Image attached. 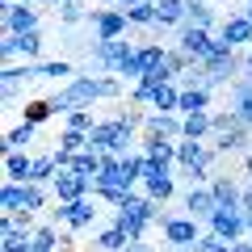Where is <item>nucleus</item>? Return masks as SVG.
I'll list each match as a JSON object with an SVG mask.
<instances>
[{"label": "nucleus", "mask_w": 252, "mask_h": 252, "mask_svg": "<svg viewBox=\"0 0 252 252\" xmlns=\"http://www.w3.org/2000/svg\"><path fill=\"white\" fill-rule=\"evenodd\" d=\"M156 219H160V206H156L147 193H130V198L114 210V223L130 235V244H143V231L156 223Z\"/></svg>", "instance_id": "obj_1"}, {"label": "nucleus", "mask_w": 252, "mask_h": 252, "mask_svg": "<svg viewBox=\"0 0 252 252\" xmlns=\"http://www.w3.org/2000/svg\"><path fill=\"white\" fill-rule=\"evenodd\" d=\"M93 101H101V76H76L51 97V105H55V114L67 118L72 109H93Z\"/></svg>", "instance_id": "obj_2"}, {"label": "nucleus", "mask_w": 252, "mask_h": 252, "mask_svg": "<svg viewBox=\"0 0 252 252\" xmlns=\"http://www.w3.org/2000/svg\"><path fill=\"white\" fill-rule=\"evenodd\" d=\"M130 143H135V130H126L118 118H105L89 130V152L97 156H130Z\"/></svg>", "instance_id": "obj_3"}, {"label": "nucleus", "mask_w": 252, "mask_h": 252, "mask_svg": "<svg viewBox=\"0 0 252 252\" xmlns=\"http://www.w3.org/2000/svg\"><path fill=\"white\" fill-rule=\"evenodd\" d=\"M135 51H139V46L122 42V38H114V42H93V51H89V63H93V67H101L105 76H118V72L126 67V63L135 59Z\"/></svg>", "instance_id": "obj_4"}, {"label": "nucleus", "mask_w": 252, "mask_h": 252, "mask_svg": "<svg viewBox=\"0 0 252 252\" xmlns=\"http://www.w3.org/2000/svg\"><path fill=\"white\" fill-rule=\"evenodd\" d=\"M93 219H97V202H93V198L55 202V210H51V223H55V227H67V231H89Z\"/></svg>", "instance_id": "obj_5"}, {"label": "nucleus", "mask_w": 252, "mask_h": 252, "mask_svg": "<svg viewBox=\"0 0 252 252\" xmlns=\"http://www.w3.org/2000/svg\"><path fill=\"white\" fill-rule=\"evenodd\" d=\"M206 231H215L219 240H227V244H240V240H248V215H244L240 206H219L215 215H210Z\"/></svg>", "instance_id": "obj_6"}, {"label": "nucleus", "mask_w": 252, "mask_h": 252, "mask_svg": "<svg viewBox=\"0 0 252 252\" xmlns=\"http://www.w3.org/2000/svg\"><path fill=\"white\" fill-rule=\"evenodd\" d=\"M160 231H164V244L168 248H185V252H193V244L202 240V223L189 219V215H172Z\"/></svg>", "instance_id": "obj_7"}, {"label": "nucleus", "mask_w": 252, "mask_h": 252, "mask_svg": "<svg viewBox=\"0 0 252 252\" xmlns=\"http://www.w3.org/2000/svg\"><path fill=\"white\" fill-rule=\"evenodd\" d=\"M177 46L193 59V67H202V63L215 55V46H219V38H210V30H193V26H181V34H177Z\"/></svg>", "instance_id": "obj_8"}, {"label": "nucleus", "mask_w": 252, "mask_h": 252, "mask_svg": "<svg viewBox=\"0 0 252 252\" xmlns=\"http://www.w3.org/2000/svg\"><path fill=\"white\" fill-rule=\"evenodd\" d=\"M147 156V152H143ZM143 193L156 202V206H164V202L177 193V177H172V168H156L152 160H147V177H143Z\"/></svg>", "instance_id": "obj_9"}, {"label": "nucleus", "mask_w": 252, "mask_h": 252, "mask_svg": "<svg viewBox=\"0 0 252 252\" xmlns=\"http://www.w3.org/2000/svg\"><path fill=\"white\" fill-rule=\"evenodd\" d=\"M89 26L97 30V42H114V38H122L126 34V13L122 9H93L89 13Z\"/></svg>", "instance_id": "obj_10"}, {"label": "nucleus", "mask_w": 252, "mask_h": 252, "mask_svg": "<svg viewBox=\"0 0 252 252\" xmlns=\"http://www.w3.org/2000/svg\"><path fill=\"white\" fill-rule=\"evenodd\" d=\"M38 9L34 4H17V0H4V34H38Z\"/></svg>", "instance_id": "obj_11"}, {"label": "nucleus", "mask_w": 252, "mask_h": 252, "mask_svg": "<svg viewBox=\"0 0 252 252\" xmlns=\"http://www.w3.org/2000/svg\"><path fill=\"white\" fill-rule=\"evenodd\" d=\"M219 42H227L231 51H248L252 46V17L248 13H227V21L219 26Z\"/></svg>", "instance_id": "obj_12"}, {"label": "nucleus", "mask_w": 252, "mask_h": 252, "mask_svg": "<svg viewBox=\"0 0 252 252\" xmlns=\"http://www.w3.org/2000/svg\"><path fill=\"white\" fill-rule=\"evenodd\" d=\"M215 210H219V198L210 193V185H189V189H185V215H189V219L210 223Z\"/></svg>", "instance_id": "obj_13"}, {"label": "nucleus", "mask_w": 252, "mask_h": 252, "mask_svg": "<svg viewBox=\"0 0 252 252\" xmlns=\"http://www.w3.org/2000/svg\"><path fill=\"white\" fill-rule=\"evenodd\" d=\"M0 51H4V59H26V63H34L38 55H42V34H4Z\"/></svg>", "instance_id": "obj_14"}, {"label": "nucleus", "mask_w": 252, "mask_h": 252, "mask_svg": "<svg viewBox=\"0 0 252 252\" xmlns=\"http://www.w3.org/2000/svg\"><path fill=\"white\" fill-rule=\"evenodd\" d=\"M89 185H93L89 177H76V172L59 168V177L51 181V193H55V202H80V198H89Z\"/></svg>", "instance_id": "obj_15"}, {"label": "nucleus", "mask_w": 252, "mask_h": 252, "mask_svg": "<svg viewBox=\"0 0 252 252\" xmlns=\"http://www.w3.org/2000/svg\"><path fill=\"white\" fill-rule=\"evenodd\" d=\"M38 80V63H9L4 67V76H0V84H4V101H17V93L26 89V84Z\"/></svg>", "instance_id": "obj_16"}, {"label": "nucleus", "mask_w": 252, "mask_h": 252, "mask_svg": "<svg viewBox=\"0 0 252 252\" xmlns=\"http://www.w3.org/2000/svg\"><path fill=\"white\" fill-rule=\"evenodd\" d=\"M177 143H172V139H147L143 135V147H139V152H147V160H152L156 168H172V164H177Z\"/></svg>", "instance_id": "obj_17"}, {"label": "nucleus", "mask_w": 252, "mask_h": 252, "mask_svg": "<svg viewBox=\"0 0 252 252\" xmlns=\"http://www.w3.org/2000/svg\"><path fill=\"white\" fill-rule=\"evenodd\" d=\"M143 130H147V139H172L177 143L181 139V118L177 114H147Z\"/></svg>", "instance_id": "obj_18"}, {"label": "nucleus", "mask_w": 252, "mask_h": 252, "mask_svg": "<svg viewBox=\"0 0 252 252\" xmlns=\"http://www.w3.org/2000/svg\"><path fill=\"white\" fill-rule=\"evenodd\" d=\"M4 181H17V185L34 181V156H26V152H9V156H4Z\"/></svg>", "instance_id": "obj_19"}, {"label": "nucleus", "mask_w": 252, "mask_h": 252, "mask_svg": "<svg viewBox=\"0 0 252 252\" xmlns=\"http://www.w3.org/2000/svg\"><path fill=\"white\" fill-rule=\"evenodd\" d=\"M210 135H215V122H210V114H185V118H181V139L206 143Z\"/></svg>", "instance_id": "obj_20"}, {"label": "nucleus", "mask_w": 252, "mask_h": 252, "mask_svg": "<svg viewBox=\"0 0 252 252\" xmlns=\"http://www.w3.org/2000/svg\"><path fill=\"white\" fill-rule=\"evenodd\" d=\"M210 193L219 198V206H244V185L235 177H215L210 181Z\"/></svg>", "instance_id": "obj_21"}, {"label": "nucleus", "mask_w": 252, "mask_h": 252, "mask_svg": "<svg viewBox=\"0 0 252 252\" xmlns=\"http://www.w3.org/2000/svg\"><path fill=\"white\" fill-rule=\"evenodd\" d=\"M185 4H189V0H156V30L185 26Z\"/></svg>", "instance_id": "obj_22"}, {"label": "nucleus", "mask_w": 252, "mask_h": 252, "mask_svg": "<svg viewBox=\"0 0 252 252\" xmlns=\"http://www.w3.org/2000/svg\"><path fill=\"white\" fill-rule=\"evenodd\" d=\"M210 97H215L210 89H181V109L177 114L181 118L185 114H210Z\"/></svg>", "instance_id": "obj_23"}, {"label": "nucleus", "mask_w": 252, "mask_h": 252, "mask_svg": "<svg viewBox=\"0 0 252 252\" xmlns=\"http://www.w3.org/2000/svg\"><path fill=\"white\" fill-rule=\"evenodd\" d=\"M93 244H97V252H126V248H130V235H126L118 223H109L105 231H97Z\"/></svg>", "instance_id": "obj_24"}, {"label": "nucleus", "mask_w": 252, "mask_h": 252, "mask_svg": "<svg viewBox=\"0 0 252 252\" xmlns=\"http://www.w3.org/2000/svg\"><path fill=\"white\" fill-rule=\"evenodd\" d=\"M0 210L4 215H26V185L4 181V189H0Z\"/></svg>", "instance_id": "obj_25"}, {"label": "nucleus", "mask_w": 252, "mask_h": 252, "mask_svg": "<svg viewBox=\"0 0 252 252\" xmlns=\"http://www.w3.org/2000/svg\"><path fill=\"white\" fill-rule=\"evenodd\" d=\"M67 172L97 181V172H101V156H97V152H76V156H67Z\"/></svg>", "instance_id": "obj_26"}, {"label": "nucleus", "mask_w": 252, "mask_h": 252, "mask_svg": "<svg viewBox=\"0 0 252 252\" xmlns=\"http://www.w3.org/2000/svg\"><path fill=\"white\" fill-rule=\"evenodd\" d=\"M185 26L210 30V26H215V9H210L206 0H189V4H185Z\"/></svg>", "instance_id": "obj_27"}, {"label": "nucleus", "mask_w": 252, "mask_h": 252, "mask_svg": "<svg viewBox=\"0 0 252 252\" xmlns=\"http://www.w3.org/2000/svg\"><path fill=\"white\" fill-rule=\"evenodd\" d=\"M34 135H38V126H30V122H17L9 130V135H4V156L9 152H26L30 143H34Z\"/></svg>", "instance_id": "obj_28"}, {"label": "nucleus", "mask_w": 252, "mask_h": 252, "mask_svg": "<svg viewBox=\"0 0 252 252\" xmlns=\"http://www.w3.org/2000/svg\"><path fill=\"white\" fill-rule=\"evenodd\" d=\"M46 118H59V114H55V105H51V97L26 101V109H21V122H30V126H42Z\"/></svg>", "instance_id": "obj_29"}, {"label": "nucleus", "mask_w": 252, "mask_h": 252, "mask_svg": "<svg viewBox=\"0 0 252 252\" xmlns=\"http://www.w3.org/2000/svg\"><path fill=\"white\" fill-rule=\"evenodd\" d=\"M59 177V156L46 152V156H34V185H51Z\"/></svg>", "instance_id": "obj_30"}, {"label": "nucleus", "mask_w": 252, "mask_h": 252, "mask_svg": "<svg viewBox=\"0 0 252 252\" xmlns=\"http://www.w3.org/2000/svg\"><path fill=\"white\" fill-rule=\"evenodd\" d=\"M122 177H126V185L143 181V177H147V156H143V152H130V156H122Z\"/></svg>", "instance_id": "obj_31"}, {"label": "nucleus", "mask_w": 252, "mask_h": 252, "mask_svg": "<svg viewBox=\"0 0 252 252\" xmlns=\"http://www.w3.org/2000/svg\"><path fill=\"white\" fill-rule=\"evenodd\" d=\"M76 80V72H72V63L67 59H46V63H38V80Z\"/></svg>", "instance_id": "obj_32"}, {"label": "nucleus", "mask_w": 252, "mask_h": 252, "mask_svg": "<svg viewBox=\"0 0 252 252\" xmlns=\"http://www.w3.org/2000/svg\"><path fill=\"white\" fill-rule=\"evenodd\" d=\"M55 193H46V185H34V181H26V215H38V210H46V202H51Z\"/></svg>", "instance_id": "obj_33"}, {"label": "nucleus", "mask_w": 252, "mask_h": 252, "mask_svg": "<svg viewBox=\"0 0 252 252\" xmlns=\"http://www.w3.org/2000/svg\"><path fill=\"white\" fill-rule=\"evenodd\" d=\"M126 21H130V26L156 30V0H143V4H135V9H126Z\"/></svg>", "instance_id": "obj_34"}, {"label": "nucleus", "mask_w": 252, "mask_h": 252, "mask_svg": "<svg viewBox=\"0 0 252 252\" xmlns=\"http://www.w3.org/2000/svg\"><path fill=\"white\" fill-rule=\"evenodd\" d=\"M93 126H97L93 122V109H72V114L63 118V130H76V135H89Z\"/></svg>", "instance_id": "obj_35"}, {"label": "nucleus", "mask_w": 252, "mask_h": 252, "mask_svg": "<svg viewBox=\"0 0 252 252\" xmlns=\"http://www.w3.org/2000/svg\"><path fill=\"white\" fill-rule=\"evenodd\" d=\"M55 152H63V156L89 152V135H76V130H63V135H59V147H55Z\"/></svg>", "instance_id": "obj_36"}, {"label": "nucleus", "mask_w": 252, "mask_h": 252, "mask_svg": "<svg viewBox=\"0 0 252 252\" xmlns=\"http://www.w3.org/2000/svg\"><path fill=\"white\" fill-rule=\"evenodd\" d=\"M89 13H93V9H84L80 0H72V4H59V21H63V26H76V21H89Z\"/></svg>", "instance_id": "obj_37"}, {"label": "nucleus", "mask_w": 252, "mask_h": 252, "mask_svg": "<svg viewBox=\"0 0 252 252\" xmlns=\"http://www.w3.org/2000/svg\"><path fill=\"white\" fill-rule=\"evenodd\" d=\"M227 93H231V105H235V101H248V97H252V72H244Z\"/></svg>", "instance_id": "obj_38"}, {"label": "nucleus", "mask_w": 252, "mask_h": 252, "mask_svg": "<svg viewBox=\"0 0 252 252\" xmlns=\"http://www.w3.org/2000/svg\"><path fill=\"white\" fill-rule=\"evenodd\" d=\"M122 97V80L118 76H101V101H114Z\"/></svg>", "instance_id": "obj_39"}, {"label": "nucleus", "mask_w": 252, "mask_h": 252, "mask_svg": "<svg viewBox=\"0 0 252 252\" xmlns=\"http://www.w3.org/2000/svg\"><path fill=\"white\" fill-rule=\"evenodd\" d=\"M231 109H235V118H240L244 126H252V97H248V101H235Z\"/></svg>", "instance_id": "obj_40"}, {"label": "nucleus", "mask_w": 252, "mask_h": 252, "mask_svg": "<svg viewBox=\"0 0 252 252\" xmlns=\"http://www.w3.org/2000/svg\"><path fill=\"white\" fill-rule=\"evenodd\" d=\"M126 252H156V248H152V244H130Z\"/></svg>", "instance_id": "obj_41"}, {"label": "nucleus", "mask_w": 252, "mask_h": 252, "mask_svg": "<svg viewBox=\"0 0 252 252\" xmlns=\"http://www.w3.org/2000/svg\"><path fill=\"white\" fill-rule=\"evenodd\" d=\"M135 4H143V0H118V9H122V13H126V9H135Z\"/></svg>", "instance_id": "obj_42"}, {"label": "nucleus", "mask_w": 252, "mask_h": 252, "mask_svg": "<svg viewBox=\"0 0 252 252\" xmlns=\"http://www.w3.org/2000/svg\"><path fill=\"white\" fill-rule=\"evenodd\" d=\"M235 248H240V252H252V240H240Z\"/></svg>", "instance_id": "obj_43"}, {"label": "nucleus", "mask_w": 252, "mask_h": 252, "mask_svg": "<svg viewBox=\"0 0 252 252\" xmlns=\"http://www.w3.org/2000/svg\"><path fill=\"white\" fill-rule=\"evenodd\" d=\"M97 4L101 9H118V0H97Z\"/></svg>", "instance_id": "obj_44"}, {"label": "nucleus", "mask_w": 252, "mask_h": 252, "mask_svg": "<svg viewBox=\"0 0 252 252\" xmlns=\"http://www.w3.org/2000/svg\"><path fill=\"white\" fill-rule=\"evenodd\" d=\"M244 63H248V72H252V46H248V55H244Z\"/></svg>", "instance_id": "obj_45"}, {"label": "nucleus", "mask_w": 252, "mask_h": 252, "mask_svg": "<svg viewBox=\"0 0 252 252\" xmlns=\"http://www.w3.org/2000/svg\"><path fill=\"white\" fill-rule=\"evenodd\" d=\"M17 4H46V0H17Z\"/></svg>", "instance_id": "obj_46"}, {"label": "nucleus", "mask_w": 252, "mask_h": 252, "mask_svg": "<svg viewBox=\"0 0 252 252\" xmlns=\"http://www.w3.org/2000/svg\"><path fill=\"white\" fill-rule=\"evenodd\" d=\"M46 4H72V0H46Z\"/></svg>", "instance_id": "obj_47"}, {"label": "nucleus", "mask_w": 252, "mask_h": 252, "mask_svg": "<svg viewBox=\"0 0 252 252\" xmlns=\"http://www.w3.org/2000/svg\"><path fill=\"white\" fill-rule=\"evenodd\" d=\"M248 156H252V152H248Z\"/></svg>", "instance_id": "obj_48"}]
</instances>
